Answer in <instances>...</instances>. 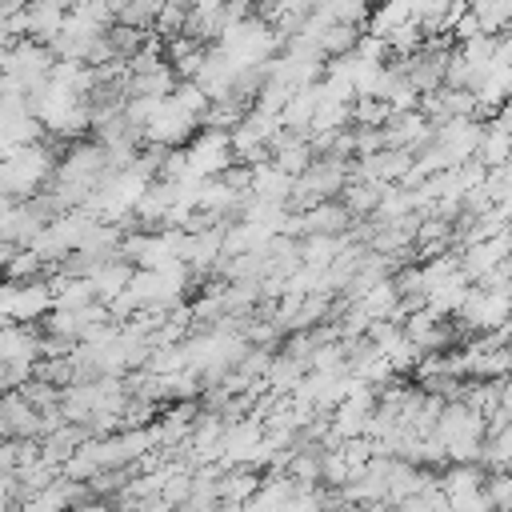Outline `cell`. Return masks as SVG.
I'll use <instances>...</instances> for the list:
<instances>
[{
  "label": "cell",
  "instance_id": "8992f818",
  "mask_svg": "<svg viewBox=\"0 0 512 512\" xmlns=\"http://www.w3.org/2000/svg\"><path fill=\"white\" fill-rule=\"evenodd\" d=\"M132 264L128 260H120V256H112V260H104L92 276H88V288H92V296H96V304H112L124 288H128V280H132Z\"/></svg>",
  "mask_w": 512,
  "mask_h": 512
},
{
  "label": "cell",
  "instance_id": "7a4b0ae2",
  "mask_svg": "<svg viewBox=\"0 0 512 512\" xmlns=\"http://www.w3.org/2000/svg\"><path fill=\"white\" fill-rule=\"evenodd\" d=\"M52 312V292L44 280H28V284H12L8 296V320L12 324H28V320H44Z\"/></svg>",
  "mask_w": 512,
  "mask_h": 512
},
{
  "label": "cell",
  "instance_id": "52a82bcc",
  "mask_svg": "<svg viewBox=\"0 0 512 512\" xmlns=\"http://www.w3.org/2000/svg\"><path fill=\"white\" fill-rule=\"evenodd\" d=\"M468 16L480 24L484 36H504V28L512 24V4H508V0H500V4L476 0V4H468Z\"/></svg>",
  "mask_w": 512,
  "mask_h": 512
},
{
  "label": "cell",
  "instance_id": "277c9868",
  "mask_svg": "<svg viewBox=\"0 0 512 512\" xmlns=\"http://www.w3.org/2000/svg\"><path fill=\"white\" fill-rule=\"evenodd\" d=\"M64 12H68V4H32V8H24V12H20L24 40L48 48V44L56 40V32L64 28Z\"/></svg>",
  "mask_w": 512,
  "mask_h": 512
},
{
  "label": "cell",
  "instance_id": "5b68a950",
  "mask_svg": "<svg viewBox=\"0 0 512 512\" xmlns=\"http://www.w3.org/2000/svg\"><path fill=\"white\" fill-rule=\"evenodd\" d=\"M256 488H260V472L248 468V464H232V468H224L220 480H216V500L244 508V504L256 496Z\"/></svg>",
  "mask_w": 512,
  "mask_h": 512
},
{
  "label": "cell",
  "instance_id": "3957f363",
  "mask_svg": "<svg viewBox=\"0 0 512 512\" xmlns=\"http://www.w3.org/2000/svg\"><path fill=\"white\" fill-rule=\"evenodd\" d=\"M352 216L340 208V200H320L308 212H300V236H348Z\"/></svg>",
  "mask_w": 512,
  "mask_h": 512
},
{
  "label": "cell",
  "instance_id": "6da1fadb",
  "mask_svg": "<svg viewBox=\"0 0 512 512\" xmlns=\"http://www.w3.org/2000/svg\"><path fill=\"white\" fill-rule=\"evenodd\" d=\"M184 160H188V172L196 180H216L228 164H232V148H228V132H212V128H200L188 144H184Z\"/></svg>",
  "mask_w": 512,
  "mask_h": 512
}]
</instances>
